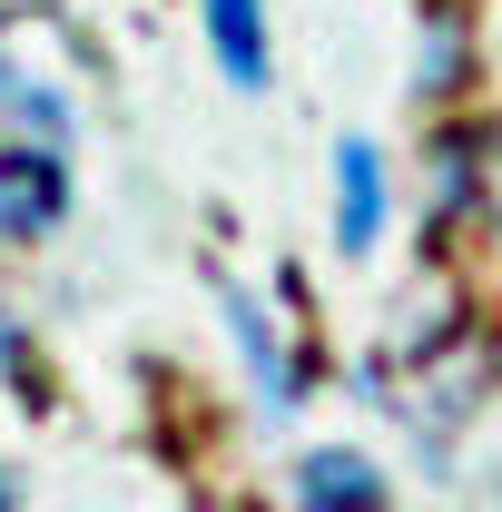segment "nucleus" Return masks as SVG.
<instances>
[{"instance_id": "f257e3e1", "label": "nucleus", "mask_w": 502, "mask_h": 512, "mask_svg": "<svg viewBox=\"0 0 502 512\" xmlns=\"http://www.w3.org/2000/svg\"><path fill=\"white\" fill-rule=\"evenodd\" d=\"M69 217V178L50 148H0V247L10 237H50Z\"/></svg>"}, {"instance_id": "f03ea898", "label": "nucleus", "mask_w": 502, "mask_h": 512, "mask_svg": "<svg viewBox=\"0 0 502 512\" xmlns=\"http://www.w3.org/2000/svg\"><path fill=\"white\" fill-rule=\"evenodd\" d=\"M375 237H384V158L365 138H345V148H335V247L365 256Z\"/></svg>"}, {"instance_id": "7ed1b4c3", "label": "nucleus", "mask_w": 502, "mask_h": 512, "mask_svg": "<svg viewBox=\"0 0 502 512\" xmlns=\"http://www.w3.org/2000/svg\"><path fill=\"white\" fill-rule=\"evenodd\" d=\"M296 493H306V512H384V473L355 444H335V453H306Z\"/></svg>"}, {"instance_id": "20e7f679", "label": "nucleus", "mask_w": 502, "mask_h": 512, "mask_svg": "<svg viewBox=\"0 0 502 512\" xmlns=\"http://www.w3.org/2000/svg\"><path fill=\"white\" fill-rule=\"evenodd\" d=\"M207 40H217V69L237 79V89H266V10L256 0H207Z\"/></svg>"}, {"instance_id": "39448f33", "label": "nucleus", "mask_w": 502, "mask_h": 512, "mask_svg": "<svg viewBox=\"0 0 502 512\" xmlns=\"http://www.w3.org/2000/svg\"><path fill=\"white\" fill-rule=\"evenodd\" d=\"M227 325H237V345H247V365H256V394H266V414H286V404H296V365H286V345H276L266 306L227 286Z\"/></svg>"}]
</instances>
